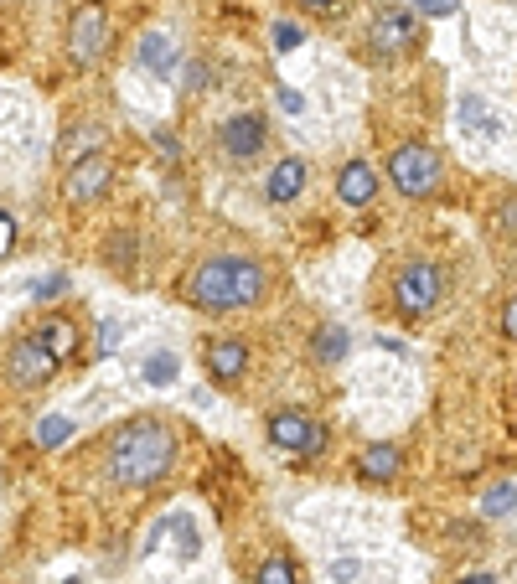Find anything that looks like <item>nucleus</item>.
<instances>
[{
  "label": "nucleus",
  "mask_w": 517,
  "mask_h": 584,
  "mask_svg": "<svg viewBox=\"0 0 517 584\" xmlns=\"http://www.w3.org/2000/svg\"><path fill=\"white\" fill-rule=\"evenodd\" d=\"M181 300L207 316L254 311L269 300V264L259 254H207L181 280Z\"/></svg>",
  "instance_id": "1"
},
{
  "label": "nucleus",
  "mask_w": 517,
  "mask_h": 584,
  "mask_svg": "<svg viewBox=\"0 0 517 584\" xmlns=\"http://www.w3.org/2000/svg\"><path fill=\"white\" fill-rule=\"evenodd\" d=\"M171 466H176V429H171V419L135 414L119 429H109V440H104V476H109V486H125V491L156 486Z\"/></svg>",
  "instance_id": "2"
},
{
  "label": "nucleus",
  "mask_w": 517,
  "mask_h": 584,
  "mask_svg": "<svg viewBox=\"0 0 517 584\" xmlns=\"http://www.w3.org/2000/svg\"><path fill=\"white\" fill-rule=\"evenodd\" d=\"M388 295H393V311H399L404 321H424L445 305L450 280H445V269L435 259H404L388 280Z\"/></svg>",
  "instance_id": "3"
},
{
  "label": "nucleus",
  "mask_w": 517,
  "mask_h": 584,
  "mask_svg": "<svg viewBox=\"0 0 517 584\" xmlns=\"http://www.w3.org/2000/svg\"><path fill=\"white\" fill-rule=\"evenodd\" d=\"M388 181H393V192L409 197V202H430L440 192V181H445V161H440V150L435 145H424V140H404V145H393V156H388Z\"/></svg>",
  "instance_id": "4"
},
{
  "label": "nucleus",
  "mask_w": 517,
  "mask_h": 584,
  "mask_svg": "<svg viewBox=\"0 0 517 584\" xmlns=\"http://www.w3.org/2000/svg\"><path fill=\"white\" fill-rule=\"evenodd\" d=\"M57 373H63V357H57V352L42 342V331L11 336L6 352H0V378H6L16 393H37V388H47Z\"/></svg>",
  "instance_id": "5"
},
{
  "label": "nucleus",
  "mask_w": 517,
  "mask_h": 584,
  "mask_svg": "<svg viewBox=\"0 0 517 584\" xmlns=\"http://www.w3.org/2000/svg\"><path fill=\"white\" fill-rule=\"evenodd\" d=\"M264 435L275 450L295 455V460H321L326 445H331V429L326 419H316L311 409H275L264 419Z\"/></svg>",
  "instance_id": "6"
},
{
  "label": "nucleus",
  "mask_w": 517,
  "mask_h": 584,
  "mask_svg": "<svg viewBox=\"0 0 517 584\" xmlns=\"http://www.w3.org/2000/svg\"><path fill=\"white\" fill-rule=\"evenodd\" d=\"M362 47H368V57H378V63H399V57H409V52L424 47V26H419V16L409 6H383L368 21Z\"/></svg>",
  "instance_id": "7"
},
{
  "label": "nucleus",
  "mask_w": 517,
  "mask_h": 584,
  "mask_svg": "<svg viewBox=\"0 0 517 584\" xmlns=\"http://www.w3.org/2000/svg\"><path fill=\"white\" fill-rule=\"evenodd\" d=\"M63 47H68V57H73L78 68H99L104 63V52H109V11L99 6V0H83V6H73Z\"/></svg>",
  "instance_id": "8"
},
{
  "label": "nucleus",
  "mask_w": 517,
  "mask_h": 584,
  "mask_svg": "<svg viewBox=\"0 0 517 584\" xmlns=\"http://www.w3.org/2000/svg\"><path fill=\"white\" fill-rule=\"evenodd\" d=\"M269 135L275 130H269V119L259 109H238V114H228L218 125V150H223L228 166H254L269 150Z\"/></svg>",
  "instance_id": "9"
},
{
  "label": "nucleus",
  "mask_w": 517,
  "mask_h": 584,
  "mask_svg": "<svg viewBox=\"0 0 517 584\" xmlns=\"http://www.w3.org/2000/svg\"><path fill=\"white\" fill-rule=\"evenodd\" d=\"M202 367H207V378L218 383V388H238L243 378H249V367H254V347L243 342V336H202Z\"/></svg>",
  "instance_id": "10"
},
{
  "label": "nucleus",
  "mask_w": 517,
  "mask_h": 584,
  "mask_svg": "<svg viewBox=\"0 0 517 584\" xmlns=\"http://www.w3.org/2000/svg\"><path fill=\"white\" fill-rule=\"evenodd\" d=\"M114 187V161L109 156H83L63 171V202L68 207H88V202H99L104 192Z\"/></svg>",
  "instance_id": "11"
},
{
  "label": "nucleus",
  "mask_w": 517,
  "mask_h": 584,
  "mask_svg": "<svg viewBox=\"0 0 517 584\" xmlns=\"http://www.w3.org/2000/svg\"><path fill=\"white\" fill-rule=\"evenodd\" d=\"M306 187H311V161L306 156H280L275 166H269V176H264V197L275 207L300 202V197H306Z\"/></svg>",
  "instance_id": "12"
},
{
  "label": "nucleus",
  "mask_w": 517,
  "mask_h": 584,
  "mask_svg": "<svg viewBox=\"0 0 517 584\" xmlns=\"http://www.w3.org/2000/svg\"><path fill=\"white\" fill-rule=\"evenodd\" d=\"M337 202H347V207H373L378 202V171H373V161H347L337 171Z\"/></svg>",
  "instance_id": "13"
},
{
  "label": "nucleus",
  "mask_w": 517,
  "mask_h": 584,
  "mask_svg": "<svg viewBox=\"0 0 517 584\" xmlns=\"http://www.w3.org/2000/svg\"><path fill=\"white\" fill-rule=\"evenodd\" d=\"M135 63L150 73V78H171L181 68V52H176V37L171 32H145L140 47H135Z\"/></svg>",
  "instance_id": "14"
},
{
  "label": "nucleus",
  "mask_w": 517,
  "mask_h": 584,
  "mask_svg": "<svg viewBox=\"0 0 517 584\" xmlns=\"http://www.w3.org/2000/svg\"><path fill=\"white\" fill-rule=\"evenodd\" d=\"M357 471H362V481H393L404 471V445H393V440H383V445H368L357 455Z\"/></svg>",
  "instance_id": "15"
},
{
  "label": "nucleus",
  "mask_w": 517,
  "mask_h": 584,
  "mask_svg": "<svg viewBox=\"0 0 517 584\" xmlns=\"http://www.w3.org/2000/svg\"><path fill=\"white\" fill-rule=\"evenodd\" d=\"M347 347H352V336H347V326H337V321H326V326L311 331V362H316V367H337V362L347 357Z\"/></svg>",
  "instance_id": "16"
},
{
  "label": "nucleus",
  "mask_w": 517,
  "mask_h": 584,
  "mask_svg": "<svg viewBox=\"0 0 517 584\" xmlns=\"http://www.w3.org/2000/svg\"><path fill=\"white\" fill-rule=\"evenodd\" d=\"M249 584H300V564L290 559V553H264V559L254 564Z\"/></svg>",
  "instance_id": "17"
},
{
  "label": "nucleus",
  "mask_w": 517,
  "mask_h": 584,
  "mask_svg": "<svg viewBox=\"0 0 517 584\" xmlns=\"http://www.w3.org/2000/svg\"><path fill=\"white\" fill-rule=\"evenodd\" d=\"M99 145H104V125H73L63 135V166H73L83 156H99Z\"/></svg>",
  "instance_id": "18"
},
{
  "label": "nucleus",
  "mask_w": 517,
  "mask_h": 584,
  "mask_svg": "<svg viewBox=\"0 0 517 584\" xmlns=\"http://www.w3.org/2000/svg\"><path fill=\"white\" fill-rule=\"evenodd\" d=\"M135 249H140V233L119 228V233H109V238H104V264L125 274V269H135V259H140Z\"/></svg>",
  "instance_id": "19"
},
{
  "label": "nucleus",
  "mask_w": 517,
  "mask_h": 584,
  "mask_svg": "<svg viewBox=\"0 0 517 584\" xmlns=\"http://www.w3.org/2000/svg\"><path fill=\"white\" fill-rule=\"evenodd\" d=\"M37 331H42V342H47V347H52L57 357H63V362H68V357L78 352V326H73L68 316H47V321H42Z\"/></svg>",
  "instance_id": "20"
},
{
  "label": "nucleus",
  "mask_w": 517,
  "mask_h": 584,
  "mask_svg": "<svg viewBox=\"0 0 517 584\" xmlns=\"http://www.w3.org/2000/svg\"><path fill=\"white\" fill-rule=\"evenodd\" d=\"M176 373H181V357H176V352H150L145 367H140V378H145V383H156V388L176 383Z\"/></svg>",
  "instance_id": "21"
},
{
  "label": "nucleus",
  "mask_w": 517,
  "mask_h": 584,
  "mask_svg": "<svg viewBox=\"0 0 517 584\" xmlns=\"http://www.w3.org/2000/svg\"><path fill=\"white\" fill-rule=\"evenodd\" d=\"M32 435H37V445H42V450H57V445H63V440L73 435V419H68V414H47V419L32 429Z\"/></svg>",
  "instance_id": "22"
},
{
  "label": "nucleus",
  "mask_w": 517,
  "mask_h": 584,
  "mask_svg": "<svg viewBox=\"0 0 517 584\" xmlns=\"http://www.w3.org/2000/svg\"><path fill=\"white\" fill-rule=\"evenodd\" d=\"M512 502H517V491H512V486H492V491L481 497V512H486V517H507Z\"/></svg>",
  "instance_id": "23"
},
{
  "label": "nucleus",
  "mask_w": 517,
  "mask_h": 584,
  "mask_svg": "<svg viewBox=\"0 0 517 584\" xmlns=\"http://www.w3.org/2000/svg\"><path fill=\"white\" fill-rule=\"evenodd\" d=\"M300 42H306V26H295V21H275V52H295Z\"/></svg>",
  "instance_id": "24"
},
{
  "label": "nucleus",
  "mask_w": 517,
  "mask_h": 584,
  "mask_svg": "<svg viewBox=\"0 0 517 584\" xmlns=\"http://www.w3.org/2000/svg\"><path fill=\"white\" fill-rule=\"evenodd\" d=\"M119 347V321H104L99 326V342H94V357H109Z\"/></svg>",
  "instance_id": "25"
},
{
  "label": "nucleus",
  "mask_w": 517,
  "mask_h": 584,
  "mask_svg": "<svg viewBox=\"0 0 517 584\" xmlns=\"http://www.w3.org/2000/svg\"><path fill=\"white\" fill-rule=\"evenodd\" d=\"M497 228L517 238V197H502V202H497Z\"/></svg>",
  "instance_id": "26"
},
{
  "label": "nucleus",
  "mask_w": 517,
  "mask_h": 584,
  "mask_svg": "<svg viewBox=\"0 0 517 584\" xmlns=\"http://www.w3.org/2000/svg\"><path fill=\"white\" fill-rule=\"evenodd\" d=\"M68 290V274H47V280H37V300H57Z\"/></svg>",
  "instance_id": "27"
},
{
  "label": "nucleus",
  "mask_w": 517,
  "mask_h": 584,
  "mask_svg": "<svg viewBox=\"0 0 517 584\" xmlns=\"http://www.w3.org/2000/svg\"><path fill=\"white\" fill-rule=\"evenodd\" d=\"M207 83H212V68H207V63H192V68H187V88H192V94H202Z\"/></svg>",
  "instance_id": "28"
},
{
  "label": "nucleus",
  "mask_w": 517,
  "mask_h": 584,
  "mask_svg": "<svg viewBox=\"0 0 517 584\" xmlns=\"http://www.w3.org/2000/svg\"><path fill=\"white\" fill-rule=\"evenodd\" d=\"M502 336H507V342H517V295L502 305Z\"/></svg>",
  "instance_id": "29"
},
{
  "label": "nucleus",
  "mask_w": 517,
  "mask_h": 584,
  "mask_svg": "<svg viewBox=\"0 0 517 584\" xmlns=\"http://www.w3.org/2000/svg\"><path fill=\"white\" fill-rule=\"evenodd\" d=\"M295 6H300V11H311V16H331V11L342 6V0H295Z\"/></svg>",
  "instance_id": "30"
},
{
  "label": "nucleus",
  "mask_w": 517,
  "mask_h": 584,
  "mask_svg": "<svg viewBox=\"0 0 517 584\" xmlns=\"http://www.w3.org/2000/svg\"><path fill=\"white\" fill-rule=\"evenodd\" d=\"M275 99H280V109H285V114H300V109H306V99H300V94H295V88H280V94H275Z\"/></svg>",
  "instance_id": "31"
},
{
  "label": "nucleus",
  "mask_w": 517,
  "mask_h": 584,
  "mask_svg": "<svg viewBox=\"0 0 517 584\" xmlns=\"http://www.w3.org/2000/svg\"><path fill=\"white\" fill-rule=\"evenodd\" d=\"M419 11H430V16H450L455 11V0H414Z\"/></svg>",
  "instance_id": "32"
},
{
  "label": "nucleus",
  "mask_w": 517,
  "mask_h": 584,
  "mask_svg": "<svg viewBox=\"0 0 517 584\" xmlns=\"http://www.w3.org/2000/svg\"><path fill=\"white\" fill-rule=\"evenodd\" d=\"M11 238H16V223H11V212H0V254L11 249Z\"/></svg>",
  "instance_id": "33"
},
{
  "label": "nucleus",
  "mask_w": 517,
  "mask_h": 584,
  "mask_svg": "<svg viewBox=\"0 0 517 584\" xmlns=\"http://www.w3.org/2000/svg\"><path fill=\"white\" fill-rule=\"evenodd\" d=\"M331 579H337V584H347V579H357V559H342L337 569H331Z\"/></svg>",
  "instance_id": "34"
},
{
  "label": "nucleus",
  "mask_w": 517,
  "mask_h": 584,
  "mask_svg": "<svg viewBox=\"0 0 517 584\" xmlns=\"http://www.w3.org/2000/svg\"><path fill=\"white\" fill-rule=\"evenodd\" d=\"M156 150H166V156H171V161H176V156H181V145H176V135H166V130H161V135H156Z\"/></svg>",
  "instance_id": "35"
},
{
  "label": "nucleus",
  "mask_w": 517,
  "mask_h": 584,
  "mask_svg": "<svg viewBox=\"0 0 517 584\" xmlns=\"http://www.w3.org/2000/svg\"><path fill=\"white\" fill-rule=\"evenodd\" d=\"M461 584H497V574H471V579H461Z\"/></svg>",
  "instance_id": "36"
}]
</instances>
